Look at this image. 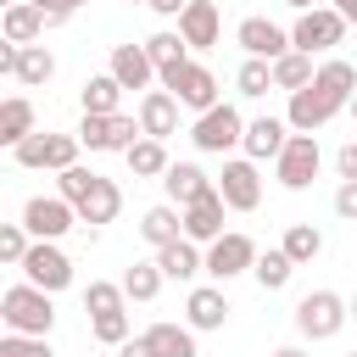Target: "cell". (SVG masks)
Returning a JSON list of instances; mask_svg holds the SVG:
<instances>
[{
  "label": "cell",
  "mask_w": 357,
  "mask_h": 357,
  "mask_svg": "<svg viewBox=\"0 0 357 357\" xmlns=\"http://www.w3.org/2000/svg\"><path fill=\"white\" fill-rule=\"evenodd\" d=\"M56 195L73 201V212H78L84 229H100V223H112V218L123 212V190H117L106 173H95V167H67V173H56Z\"/></svg>",
  "instance_id": "1"
},
{
  "label": "cell",
  "mask_w": 357,
  "mask_h": 357,
  "mask_svg": "<svg viewBox=\"0 0 357 357\" xmlns=\"http://www.w3.org/2000/svg\"><path fill=\"white\" fill-rule=\"evenodd\" d=\"M0 318H6V335H50L56 329V301H50V290L22 279L0 296Z\"/></svg>",
  "instance_id": "2"
},
{
  "label": "cell",
  "mask_w": 357,
  "mask_h": 357,
  "mask_svg": "<svg viewBox=\"0 0 357 357\" xmlns=\"http://www.w3.org/2000/svg\"><path fill=\"white\" fill-rule=\"evenodd\" d=\"M190 139H195L201 156H229L234 145H245V117H240V106L218 100L212 112H201V117L190 123Z\"/></svg>",
  "instance_id": "3"
},
{
  "label": "cell",
  "mask_w": 357,
  "mask_h": 357,
  "mask_svg": "<svg viewBox=\"0 0 357 357\" xmlns=\"http://www.w3.org/2000/svg\"><path fill=\"white\" fill-rule=\"evenodd\" d=\"M78 151H84V139L78 134H28L17 151H11V162L17 167H28V173H67V167H78Z\"/></svg>",
  "instance_id": "4"
},
{
  "label": "cell",
  "mask_w": 357,
  "mask_h": 357,
  "mask_svg": "<svg viewBox=\"0 0 357 357\" xmlns=\"http://www.w3.org/2000/svg\"><path fill=\"white\" fill-rule=\"evenodd\" d=\"M346 318H351V301L335 296V290H307V296L296 301V329H301L307 340H335V335L346 329Z\"/></svg>",
  "instance_id": "5"
},
{
  "label": "cell",
  "mask_w": 357,
  "mask_h": 357,
  "mask_svg": "<svg viewBox=\"0 0 357 357\" xmlns=\"http://www.w3.org/2000/svg\"><path fill=\"white\" fill-rule=\"evenodd\" d=\"M346 39V17L335 11V6H312V11H301L296 22H290V45L301 50V56H324V50H335Z\"/></svg>",
  "instance_id": "6"
},
{
  "label": "cell",
  "mask_w": 357,
  "mask_h": 357,
  "mask_svg": "<svg viewBox=\"0 0 357 357\" xmlns=\"http://www.w3.org/2000/svg\"><path fill=\"white\" fill-rule=\"evenodd\" d=\"M78 139H84V151H134L139 139H145V128H139V117H128V112H112V117H78Z\"/></svg>",
  "instance_id": "7"
},
{
  "label": "cell",
  "mask_w": 357,
  "mask_h": 357,
  "mask_svg": "<svg viewBox=\"0 0 357 357\" xmlns=\"http://www.w3.org/2000/svg\"><path fill=\"white\" fill-rule=\"evenodd\" d=\"M162 89H167L184 112H195V117L218 106V78H212V67H206V61H184L178 73H167V78H162Z\"/></svg>",
  "instance_id": "8"
},
{
  "label": "cell",
  "mask_w": 357,
  "mask_h": 357,
  "mask_svg": "<svg viewBox=\"0 0 357 357\" xmlns=\"http://www.w3.org/2000/svg\"><path fill=\"white\" fill-rule=\"evenodd\" d=\"M257 257H262V251H257V240H251V234H240V229H229L223 240H212V245H206V279H212V284H229L234 273H251V268H257Z\"/></svg>",
  "instance_id": "9"
},
{
  "label": "cell",
  "mask_w": 357,
  "mask_h": 357,
  "mask_svg": "<svg viewBox=\"0 0 357 357\" xmlns=\"http://www.w3.org/2000/svg\"><path fill=\"white\" fill-rule=\"evenodd\" d=\"M318 167H324V156H318V134H290V145H284L279 162H273V178H279L284 190H312Z\"/></svg>",
  "instance_id": "10"
},
{
  "label": "cell",
  "mask_w": 357,
  "mask_h": 357,
  "mask_svg": "<svg viewBox=\"0 0 357 357\" xmlns=\"http://www.w3.org/2000/svg\"><path fill=\"white\" fill-rule=\"evenodd\" d=\"M218 195H223L229 212H257L262 206V173H257V162L251 156H229L223 173H218Z\"/></svg>",
  "instance_id": "11"
},
{
  "label": "cell",
  "mask_w": 357,
  "mask_h": 357,
  "mask_svg": "<svg viewBox=\"0 0 357 357\" xmlns=\"http://www.w3.org/2000/svg\"><path fill=\"white\" fill-rule=\"evenodd\" d=\"M22 279L56 296V290H67V284H73V257H67L56 240H33V251L22 257Z\"/></svg>",
  "instance_id": "12"
},
{
  "label": "cell",
  "mask_w": 357,
  "mask_h": 357,
  "mask_svg": "<svg viewBox=\"0 0 357 357\" xmlns=\"http://www.w3.org/2000/svg\"><path fill=\"white\" fill-rule=\"evenodd\" d=\"M73 223H78V212H73V201H61V195H28V206H22V229H28L33 240H61Z\"/></svg>",
  "instance_id": "13"
},
{
  "label": "cell",
  "mask_w": 357,
  "mask_h": 357,
  "mask_svg": "<svg viewBox=\"0 0 357 357\" xmlns=\"http://www.w3.org/2000/svg\"><path fill=\"white\" fill-rule=\"evenodd\" d=\"M234 45H240L245 56H257V61H279V56L296 50V45H290V28H279V22H268V17H245V22L234 28Z\"/></svg>",
  "instance_id": "14"
},
{
  "label": "cell",
  "mask_w": 357,
  "mask_h": 357,
  "mask_svg": "<svg viewBox=\"0 0 357 357\" xmlns=\"http://www.w3.org/2000/svg\"><path fill=\"white\" fill-rule=\"evenodd\" d=\"M184 324H190L195 335L223 329V324H229V296H223V284H195V290L184 296Z\"/></svg>",
  "instance_id": "15"
},
{
  "label": "cell",
  "mask_w": 357,
  "mask_h": 357,
  "mask_svg": "<svg viewBox=\"0 0 357 357\" xmlns=\"http://www.w3.org/2000/svg\"><path fill=\"white\" fill-rule=\"evenodd\" d=\"M335 112H340V106H335V100H329L318 84H307V89H296V95H290V106H284V123H290L296 134H318V128H324Z\"/></svg>",
  "instance_id": "16"
},
{
  "label": "cell",
  "mask_w": 357,
  "mask_h": 357,
  "mask_svg": "<svg viewBox=\"0 0 357 357\" xmlns=\"http://www.w3.org/2000/svg\"><path fill=\"white\" fill-rule=\"evenodd\" d=\"M290 134H296V128H290L284 117H251V123H245V145H240V151H245L251 162H279V151L290 145Z\"/></svg>",
  "instance_id": "17"
},
{
  "label": "cell",
  "mask_w": 357,
  "mask_h": 357,
  "mask_svg": "<svg viewBox=\"0 0 357 357\" xmlns=\"http://www.w3.org/2000/svg\"><path fill=\"white\" fill-rule=\"evenodd\" d=\"M106 73H112L123 89H151V78H156V61H151V50H145V45H112V61H106Z\"/></svg>",
  "instance_id": "18"
},
{
  "label": "cell",
  "mask_w": 357,
  "mask_h": 357,
  "mask_svg": "<svg viewBox=\"0 0 357 357\" xmlns=\"http://www.w3.org/2000/svg\"><path fill=\"white\" fill-rule=\"evenodd\" d=\"M223 195L212 190V195H201L195 206H184V240H195V245H212V240H223L229 229H223Z\"/></svg>",
  "instance_id": "19"
},
{
  "label": "cell",
  "mask_w": 357,
  "mask_h": 357,
  "mask_svg": "<svg viewBox=\"0 0 357 357\" xmlns=\"http://www.w3.org/2000/svg\"><path fill=\"white\" fill-rule=\"evenodd\" d=\"M218 33H223L218 6H212V0H190L184 17H178V39H184L190 50H206V45H218Z\"/></svg>",
  "instance_id": "20"
},
{
  "label": "cell",
  "mask_w": 357,
  "mask_h": 357,
  "mask_svg": "<svg viewBox=\"0 0 357 357\" xmlns=\"http://www.w3.org/2000/svg\"><path fill=\"white\" fill-rule=\"evenodd\" d=\"M139 128H145V139L178 134V100H173L167 89H145V95H139Z\"/></svg>",
  "instance_id": "21"
},
{
  "label": "cell",
  "mask_w": 357,
  "mask_h": 357,
  "mask_svg": "<svg viewBox=\"0 0 357 357\" xmlns=\"http://www.w3.org/2000/svg\"><path fill=\"white\" fill-rule=\"evenodd\" d=\"M162 190H167V201H173V206H195L201 195H212V190H218V178H206L195 162H173V167H167V178H162Z\"/></svg>",
  "instance_id": "22"
},
{
  "label": "cell",
  "mask_w": 357,
  "mask_h": 357,
  "mask_svg": "<svg viewBox=\"0 0 357 357\" xmlns=\"http://www.w3.org/2000/svg\"><path fill=\"white\" fill-rule=\"evenodd\" d=\"M139 240L145 245H173V240H184V206H173V201H162V206H151L145 218H139Z\"/></svg>",
  "instance_id": "23"
},
{
  "label": "cell",
  "mask_w": 357,
  "mask_h": 357,
  "mask_svg": "<svg viewBox=\"0 0 357 357\" xmlns=\"http://www.w3.org/2000/svg\"><path fill=\"white\" fill-rule=\"evenodd\" d=\"M156 268H162L167 279L190 284L195 273H206V251H201L195 240H173V245H162V251H156Z\"/></svg>",
  "instance_id": "24"
},
{
  "label": "cell",
  "mask_w": 357,
  "mask_h": 357,
  "mask_svg": "<svg viewBox=\"0 0 357 357\" xmlns=\"http://www.w3.org/2000/svg\"><path fill=\"white\" fill-rule=\"evenodd\" d=\"M28 134H39V128H33V100H28V95L0 100V145H6V151H17Z\"/></svg>",
  "instance_id": "25"
},
{
  "label": "cell",
  "mask_w": 357,
  "mask_h": 357,
  "mask_svg": "<svg viewBox=\"0 0 357 357\" xmlns=\"http://www.w3.org/2000/svg\"><path fill=\"white\" fill-rule=\"evenodd\" d=\"M312 84H318L340 112H346V106H351V95H357V67H351V61H340V56H329V61H318V78H312Z\"/></svg>",
  "instance_id": "26"
},
{
  "label": "cell",
  "mask_w": 357,
  "mask_h": 357,
  "mask_svg": "<svg viewBox=\"0 0 357 357\" xmlns=\"http://www.w3.org/2000/svg\"><path fill=\"white\" fill-rule=\"evenodd\" d=\"M0 33H6V45H33V39L45 33V17H39V6H33V0H17V6H6V17H0Z\"/></svg>",
  "instance_id": "27"
},
{
  "label": "cell",
  "mask_w": 357,
  "mask_h": 357,
  "mask_svg": "<svg viewBox=\"0 0 357 357\" xmlns=\"http://www.w3.org/2000/svg\"><path fill=\"white\" fill-rule=\"evenodd\" d=\"M84 112L89 117H112V112H123V84L112 78V73H95V78H84Z\"/></svg>",
  "instance_id": "28"
},
{
  "label": "cell",
  "mask_w": 357,
  "mask_h": 357,
  "mask_svg": "<svg viewBox=\"0 0 357 357\" xmlns=\"http://www.w3.org/2000/svg\"><path fill=\"white\" fill-rule=\"evenodd\" d=\"M145 340H151V351H156V357H201V351H195V329H190V324H151V329H145Z\"/></svg>",
  "instance_id": "29"
},
{
  "label": "cell",
  "mask_w": 357,
  "mask_h": 357,
  "mask_svg": "<svg viewBox=\"0 0 357 357\" xmlns=\"http://www.w3.org/2000/svg\"><path fill=\"white\" fill-rule=\"evenodd\" d=\"M145 50H151V61H156V78H167V73H178V67L190 61V45L178 39V28L151 33V39H145Z\"/></svg>",
  "instance_id": "30"
},
{
  "label": "cell",
  "mask_w": 357,
  "mask_h": 357,
  "mask_svg": "<svg viewBox=\"0 0 357 357\" xmlns=\"http://www.w3.org/2000/svg\"><path fill=\"white\" fill-rule=\"evenodd\" d=\"M22 89H45L50 78H56V56L45 50V45H22V56H17V73H11Z\"/></svg>",
  "instance_id": "31"
},
{
  "label": "cell",
  "mask_w": 357,
  "mask_h": 357,
  "mask_svg": "<svg viewBox=\"0 0 357 357\" xmlns=\"http://www.w3.org/2000/svg\"><path fill=\"white\" fill-rule=\"evenodd\" d=\"M167 167H173L167 139H139V145L128 151V173H134V178H167Z\"/></svg>",
  "instance_id": "32"
},
{
  "label": "cell",
  "mask_w": 357,
  "mask_h": 357,
  "mask_svg": "<svg viewBox=\"0 0 357 357\" xmlns=\"http://www.w3.org/2000/svg\"><path fill=\"white\" fill-rule=\"evenodd\" d=\"M312 78H318V67H312V56H301V50H290V56L273 61V89H284V95L307 89Z\"/></svg>",
  "instance_id": "33"
},
{
  "label": "cell",
  "mask_w": 357,
  "mask_h": 357,
  "mask_svg": "<svg viewBox=\"0 0 357 357\" xmlns=\"http://www.w3.org/2000/svg\"><path fill=\"white\" fill-rule=\"evenodd\" d=\"M279 245H284V257H290L296 268H307V262H312V257L324 251V234H318V223H290Z\"/></svg>",
  "instance_id": "34"
},
{
  "label": "cell",
  "mask_w": 357,
  "mask_h": 357,
  "mask_svg": "<svg viewBox=\"0 0 357 357\" xmlns=\"http://www.w3.org/2000/svg\"><path fill=\"white\" fill-rule=\"evenodd\" d=\"M162 279H167V273L156 268V257H151V262H134V268L123 273V296H128V301H156V296H162Z\"/></svg>",
  "instance_id": "35"
},
{
  "label": "cell",
  "mask_w": 357,
  "mask_h": 357,
  "mask_svg": "<svg viewBox=\"0 0 357 357\" xmlns=\"http://www.w3.org/2000/svg\"><path fill=\"white\" fill-rule=\"evenodd\" d=\"M290 273H296V262L284 257V245L262 251V257H257V268H251V279H257L262 290H284V284H290Z\"/></svg>",
  "instance_id": "36"
},
{
  "label": "cell",
  "mask_w": 357,
  "mask_h": 357,
  "mask_svg": "<svg viewBox=\"0 0 357 357\" xmlns=\"http://www.w3.org/2000/svg\"><path fill=\"white\" fill-rule=\"evenodd\" d=\"M234 89H240L245 100H262V95L273 89V61H257V56H245V61H240V73H234Z\"/></svg>",
  "instance_id": "37"
},
{
  "label": "cell",
  "mask_w": 357,
  "mask_h": 357,
  "mask_svg": "<svg viewBox=\"0 0 357 357\" xmlns=\"http://www.w3.org/2000/svg\"><path fill=\"white\" fill-rule=\"evenodd\" d=\"M33 251V234L22 229V223H0V262H11V268H22V257Z\"/></svg>",
  "instance_id": "38"
},
{
  "label": "cell",
  "mask_w": 357,
  "mask_h": 357,
  "mask_svg": "<svg viewBox=\"0 0 357 357\" xmlns=\"http://www.w3.org/2000/svg\"><path fill=\"white\" fill-rule=\"evenodd\" d=\"M0 357H56L45 335H6L0 340Z\"/></svg>",
  "instance_id": "39"
},
{
  "label": "cell",
  "mask_w": 357,
  "mask_h": 357,
  "mask_svg": "<svg viewBox=\"0 0 357 357\" xmlns=\"http://www.w3.org/2000/svg\"><path fill=\"white\" fill-rule=\"evenodd\" d=\"M335 173H340V184H357V139L335 151Z\"/></svg>",
  "instance_id": "40"
},
{
  "label": "cell",
  "mask_w": 357,
  "mask_h": 357,
  "mask_svg": "<svg viewBox=\"0 0 357 357\" xmlns=\"http://www.w3.org/2000/svg\"><path fill=\"white\" fill-rule=\"evenodd\" d=\"M335 218L357 223V184H340V190H335Z\"/></svg>",
  "instance_id": "41"
},
{
  "label": "cell",
  "mask_w": 357,
  "mask_h": 357,
  "mask_svg": "<svg viewBox=\"0 0 357 357\" xmlns=\"http://www.w3.org/2000/svg\"><path fill=\"white\" fill-rule=\"evenodd\" d=\"M33 6H39V17H45V28H61V22L73 17V11L61 6V0H33Z\"/></svg>",
  "instance_id": "42"
},
{
  "label": "cell",
  "mask_w": 357,
  "mask_h": 357,
  "mask_svg": "<svg viewBox=\"0 0 357 357\" xmlns=\"http://www.w3.org/2000/svg\"><path fill=\"white\" fill-rule=\"evenodd\" d=\"M117 357H156V351H151V340H145V335H128V340L117 346Z\"/></svg>",
  "instance_id": "43"
},
{
  "label": "cell",
  "mask_w": 357,
  "mask_h": 357,
  "mask_svg": "<svg viewBox=\"0 0 357 357\" xmlns=\"http://www.w3.org/2000/svg\"><path fill=\"white\" fill-rule=\"evenodd\" d=\"M184 6H190V0H151L156 17H184Z\"/></svg>",
  "instance_id": "44"
},
{
  "label": "cell",
  "mask_w": 357,
  "mask_h": 357,
  "mask_svg": "<svg viewBox=\"0 0 357 357\" xmlns=\"http://www.w3.org/2000/svg\"><path fill=\"white\" fill-rule=\"evenodd\" d=\"M284 6H290V11H296V17H301V11H312V6H318V0H284Z\"/></svg>",
  "instance_id": "45"
},
{
  "label": "cell",
  "mask_w": 357,
  "mask_h": 357,
  "mask_svg": "<svg viewBox=\"0 0 357 357\" xmlns=\"http://www.w3.org/2000/svg\"><path fill=\"white\" fill-rule=\"evenodd\" d=\"M273 357H307V351H301V346H284V351H273Z\"/></svg>",
  "instance_id": "46"
},
{
  "label": "cell",
  "mask_w": 357,
  "mask_h": 357,
  "mask_svg": "<svg viewBox=\"0 0 357 357\" xmlns=\"http://www.w3.org/2000/svg\"><path fill=\"white\" fill-rule=\"evenodd\" d=\"M61 6H67V11H78V6H89V0H61Z\"/></svg>",
  "instance_id": "47"
},
{
  "label": "cell",
  "mask_w": 357,
  "mask_h": 357,
  "mask_svg": "<svg viewBox=\"0 0 357 357\" xmlns=\"http://www.w3.org/2000/svg\"><path fill=\"white\" fill-rule=\"evenodd\" d=\"M346 112H351V123H357V95H351V106H346Z\"/></svg>",
  "instance_id": "48"
},
{
  "label": "cell",
  "mask_w": 357,
  "mask_h": 357,
  "mask_svg": "<svg viewBox=\"0 0 357 357\" xmlns=\"http://www.w3.org/2000/svg\"><path fill=\"white\" fill-rule=\"evenodd\" d=\"M329 6H335V11H346V6H351V0H329Z\"/></svg>",
  "instance_id": "49"
},
{
  "label": "cell",
  "mask_w": 357,
  "mask_h": 357,
  "mask_svg": "<svg viewBox=\"0 0 357 357\" xmlns=\"http://www.w3.org/2000/svg\"><path fill=\"white\" fill-rule=\"evenodd\" d=\"M351 318H357V290H351Z\"/></svg>",
  "instance_id": "50"
},
{
  "label": "cell",
  "mask_w": 357,
  "mask_h": 357,
  "mask_svg": "<svg viewBox=\"0 0 357 357\" xmlns=\"http://www.w3.org/2000/svg\"><path fill=\"white\" fill-rule=\"evenodd\" d=\"M128 6H151V0H128Z\"/></svg>",
  "instance_id": "51"
},
{
  "label": "cell",
  "mask_w": 357,
  "mask_h": 357,
  "mask_svg": "<svg viewBox=\"0 0 357 357\" xmlns=\"http://www.w3.org/2000/svg\"><path fill=\"white\" fill-rule=\"evenodd\" d=\"M6 6H17V0H6Z\"/></svg>",
  "instance_id": "52"
}]
</instances>
